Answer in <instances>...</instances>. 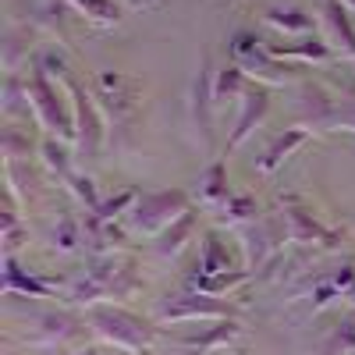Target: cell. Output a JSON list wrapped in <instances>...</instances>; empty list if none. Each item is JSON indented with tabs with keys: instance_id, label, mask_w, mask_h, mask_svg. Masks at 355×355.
I'll return each instance as SVG.
<instances>
[{
	"instance_id": "obj_2",
	"label": "cell",
	"mask_w": 355,
	"mask_h": 355,
	"mask_svg": "<svg viewBox=\"0 0 355 355\" xmlns=\"http://www.w3.org/2000/svg\"><path fill=\"white\" fill-rule=\"evenodd\" d=\"M299 128L320 132H355V82L327 89L320 82H302L299 89Z\"/></svg>"
},
{
	"instance_id": "obj_9",
	"label": "cell",
	"mask_w": 355,
	"mask_h": 355,
	"mask_svg": "<svg viewBox=\"0 0 355 355\" xmlns=\"http://www.w3.org/2000/svg\"><path fill=\"white\" fill-rule=\"evenodd\" d=\"M64 85H68V96H71V110H75V150H78L82 160H96L100 150H103V139H107V121H103L93 93H89L75 75H68Z\"/></svg>"
},
{
	"instance_id": "obj_29",
	"label": "cell",
	"mask_w": 355,
	"mask_h": 355,
	"mask_svg": "<svg viewBox=\"0 0 355 355\" xmlns=\"http://www.w3.org/2000/svg\"><path fill=\"white\" fill-rule=\"evenodd\" d=\"M78 242H85V227L78 224L75 214H64L61 220H57L53 234H50V249H53V252H61V256H68V252L78 249Z\"/></svg>"
},
{
	"instance_id": "obj_17",
	"label": "cell",
	"mask_w": 355,
	"mask_h": 355,
	"mask_svg": "<svg viewBox=\"0 0 355 355\" xmlns=\"http://www.w3.org/2000/svg\"><path fill=\"white\" fill-rule=\"evenodd\" d=\"M277 61L284 64H331L334 61V50L327 46V40H316V36H302L299 43H266Z\"/></svg>"
},
{
	"instance_id": "obj_1",
	"label": "cell",
	"mask_w": 355,
	"mask_h": 355,
	"mask_svg": "<svg viewBox=\"0 0 355 355\" xmlns=\"http://www.w3.org/2000/svg\"><path fill=\"white\" fill-rule=\"evenodd\" d=\"M142 288L139 281V266L135 259H121V256H96L93 270H85L82 281L71 284L68 299L78 306H117L128 302L132 295Z\"/></svg>"
},
{
	"instance_id": "obj_39",
	"label": "cell",
	"mask_w": 355,
	"mask_h": 355,
	"mask_svg": "<svg viewBox=\"0 0 355 355\" xmlns=\"http://www.w3.org/2000/svg\"><path fill=\"white\" fill-rule=\"evenodd\" d=\"M341 4H345L348 11H355V0H341Z\"/></svg>"
},
{
	"instance_id": "obj_34",
	"label": "cell",
	"mask_w": 355,
	"mask_h": 355,
	"mask_svg": "<svg viewBox=\"0 0 355 355\" xmlns=\"http://www.w3.org/2000/svg\"><path fill=\"white\" fill-rule=\"evenodd\" d=\"M28 153H33V139H25L18 128H4V157L18 160V157H28Z\"/></svg>"
},
{
	"instance_id": "obj_19",
	"label": "cell",
	"mask_w": 355,
	"mask_h": 355,
	"mask_svg": "<svg viewBox=\"0 0 355 355\" xmlns=\"http://www.w3.org/2000/svg\"><path fill=\"white\" fill-rule=\"evenodd\" d=\"M234 192L227 189V157H214V164H206V171L199 174V202L220 210Z\"/></svg>"
},
{
	"instance_id": "obj_22",
	"label": "cell",
	"mask_w": 355,
	"mask_h": 355,
	"mask_svg": "<svg viewBox=\"0 0 355 355\" xmlns=\"http://www.w3.org/2000/svg\"><path fill=\"white\" fill-rule=\"evenodd\" d=\"M249 89V75L239 68V64H220L214 71V100H217V110L227 107V103H239Z\"/></svg>"
},
{
	"instance_id": "obj_42",
	"label": "cell",
	"mask_w": 355,
	"mask_h": 355,
	"mask_svg": "<svg viewBox=\"0 0 355 355\" xmlns=\"http://www.w3.org/2000/svg\"><path fill=\"white\" fill-rule=\"evenodd\" d=\"M117 355H128V352H117Z\"/></svg>"
},
{
	"instance_id": "obj_33",
	"label": "cell",
	"mask_w": 355,
	"mask_h": 355,
	"mask_svg": "<svg viewBox=\"0 0 355 355\" xmlns=\"http://www.w3.org/2000/svg\"><path fill=\"white\" fill-rule=\"evenodd\" d=\"M135 199H139V189H125V192H117L114 199H107V202H100V210H96V217L103 220V224H114L117 217L125 220V214L135 206Z\"/></svg>"
},
{
	"instance_id": "obj_37",
	"label": "cell",
	"mask_w": 355,
	"mask_h": 355,
	"mask_svg": "<svg viewBox=\"0 0 355 355\" xmlns=\"http://www.w3.org/2000/svg\"><path fill=\"white\" fill-rule=\"evenodd\" d=\"M50 4H68V0H40V8H50Z\"/></svg>"
},
{
	"instance_id": "obj_27",
	"label": "cell",
	"mask_w": 355,
	"mask_h": 355,
	"mask_svg": "<svg viewBox=\"0 0 355 355\" xmlns=\"http://www.w3.org/2000/svg\"><path fill=\"white\" fill-rule=\"evenodd\" d=\"M217 217H220V224H227V227H249V224H256L263 214H259V202H256L252 196H231L220 210H217Z\"/></svg>"
},
{
	"instance_id": "obj_13",
	"label": "cell",
	"mask_w": 355,
	"mask_h": 355,
	"mask_svg": "<svg viewBox=\"0 0 355 355\" xmlns=\"http://www.w3.org/2000/svg\"><path fill=\"white\" fill-rule=\"evenodd\" d=\"M288 242V231L281 217H259L245 231V256H249V270H263L266 263H274Z\"/></svg>"
},
{
	"instance_id": "obj_6",
	"label": "cell",
	"mask_w": 355,
	"mask_h": 355,
	"mask_svg": "<svg viewBox=\"0 0 355 355\" xmlns=\"http://www.w3.org/2000/svg\"><path fill=\"white\" fill-rule=\"evenodd\" d=\"M192 210V196L185 189H157V192H139L135 206L125 214V227L146 239L164 234L178 217H185Z\"/></svg>"
},
{
	"instance_id": "obj_31",
	"label": "cell",
	"mask_w": 355,
	"mask_h": 355,
	"mask_svg": "<svg viewBox=\"0 0 355 355\" xmlns=\"http://www.w3.org/2000/svg\"><path fill=\"white\" fill-rule=\"evenodd\" d=\"M320 355H355V320H341L320 341Z\"/></svg>"
},
{
	"instance_id": "obj_35",
	"label": "cell",
	"mask_w": 355,
	"mask_h": 355,
	"mask_svg": "<svg viewBox=\"0 0 355 355\" xmlns=\"http://www.w3.org/2000/svg\"><path fill=\"white\" fill-rule=\"evenodd\" d=\"M18 245H21V224H18V214L8 206V210H4V252L15 256Z\"/></svg>"
},
{
	"instance_id": "obj_18",
	"label": "cell",
	"mask_w": 355,
	"mask_h": 355,
	"mask_svg": "<svg viewBox=\"0 0 355 355\" xmlns=\"http://www.w3.org/2000/svg\"><path fill=\"white\" fill-rule=\"evenodd\" d=\"M4 291L8 295H21V299H50V295L57 291V281L21 270V266L15 263V256L4 252Z\"/></svg>"
},
{
	"instance_id": "obj_20",
	"label": "cell",
	"mask_w": 355,
	"mask_h": 355,
	"mask_svg": "<svg viewBox=\"0 0 355 355\" xmlns=\"http://www.w3.org/2000/svg\"><path fill=\"white\" fill-rule=\"evenodd\" d=\"M75 334H78V320L75 316H68V313H43L36 320V334L28 341L40 345V348H53V345L71 341Z\"/></svg>"
},
{
	"instance_id": "obj_28",
	"label": "cell",
	"mask_w": 355,
	"mask_h": 355,
	"mask_svg": "<svg viewBox=\"0 0 355 355\" xmlns=\"http://www.w3.org/2000/svg\"><path fill=\"white\" fill-rule=\"evenodd\" d=\"M224 270H231V252H227V245L217 239V234L210 231L202 239V249H199V274H224Z\"/></svg>"
},
{
	"instance_id": "obj_32",
	"label": "cell",
	"mask_w": 355,
	"mask_h": 355,
	"mask_svg": "<svg viewBox=\"0 0 355 355\" xmlns=\"http://www.w3.org/2000/svg\"><path fill=\"white\" fill-rule=\"evenodd\" d=\"M68 192L85 206V214H96L100 210V196H96V182H93V178H89V174H71L68 178Z\"/></svg>"
},
{
	"instance_id": "obj_25",
	"label": "cell",
	"mask_w": 355,
	"mask_h": 355,
	"mask_svg": "<svg viewBox=\"0 0 355 355\" xmlns=\"http://www.w3.org/2000/svg\"><path fill=\"white\" fill-rule=\"evenodd\" d=\"M33 40H36V28L28 25H11L4 33V71H18L21 61H28V50H33Z\"/></svg>"
},
{
	"instance_id": "obj_24",
	"label": "cell",
	"mask_w": 355,
	"mask_h": 355,
	"mask_svg": "<svg viewBox=\"0 0 355 355\" xmlns=\"http://www.w3.org/2000/svg\"><path fill=\"white\" fill-rule=\"evenodd\" d=\"M192 231H196V210H189L185 217H178L164 234H157V242H153V252L160 256V259H174L178 252H182L185 245H189V239H192Z\"/></svg>"
},
{
	"instance_id": "obj_11",
	"label": "cell",
	"mask_w": 355,
	"mask_h": 355,
	"mask_svg": "<svg viewBox=\"0 0 355 355\" xmlns=\"http://www.w3.org/2000/svg\"><path fill=\"white\" fill-rule=\"evenodd\" d=\"M234 309L220 299H210V295H199V291H185V295H174L167 299L157 313V323H196V320H231Z\"/></svg>"
},
{
	"instance_id": "obj_23",
	"label": "cell",
	"mask_w": 355,
	"mask_h": 355,
	"mask_svg": "<svg viewBox=\"0 0 355 355\" xmlns=\"http://www.w3.org/2000/svg\"><path fill=\"white\" fill-rule=\"evenodd\" d=\"M263 21L281 36H313V15L302 8H266Z\"/></svg>"
},
{
	"instance_id": "obj_21",
	"label": "cell",
	"mask_w": 355,
	"mask_h": 355,
	"mask_svg": "<svg viewBox=\"0 0 355 355\" xmlns=\"http://www.w3.org/2000/svg\"><path fill=\"white\" fill-rule=\"evenodd\" d=\"M256 274L252 270H224V274H196L189 277V291H199V295H210V299H220V295H231L239 291L242 284H249Z\"/></svg>"
},
{
	"instance_id": "obj_14",
	"label": "cell",
	"mask_w": 355,
	"mask_h": 355,
	"mask_svg": "<svg viewBox=\"0 0 355 355\" xmlns=\"http://www.w3.org/2000/svg\"><path fill=\"white\" fill-rule=\"evenodd\" d=\"M320 25H323V40L327 46L348 61H355V21L341 0H323L320 4Z\"/></svg>"
},
{
	"instance_id": "obj_3",
	"label": "cell",
	"mask_w": 355,
	"mask_h": 355,
	"mask_svg": "<svg viewBox=\"0 0 355 355\" xmlns=\"http://www.w3.org/2000/svg\"><path fill=\"white\" fill-rule=\"evenodd\" d=\"M89 327H93V334L110 345L114 352H128V355H146L157 338V327L150 320H142L121 306H93L85 313Z\"/></svg>"
},
{
	"instance_id": "obj_38",
	"label": "cell",
	"mask_w": 355,
	"mask_h": 355,
	"mask_svg": "<svg viewBox=\"0 0 355 355\" xmlns=\"http://www.w3.org/2000/svg\"><path fill=\"white\" fill-rule=\"evenodd\" d=\"M345 299H348V302H352V306H355V284H352V288H348V291H345Z\"/></svg>"
},
{
	"instance_id": "obj_10",
	"label": "cell",
	"mask_w": 355,
	"mask_h": 355,
	"mask_svg": "<svg viewBox=\"0 0 355 355\" xmlns=\"http://www.w3.org/2000/svg\"><path fill=\"white\" fill-rule=\"evenodd\" d=\"M281 220H284L291 245H302V249H338L341 245V231H331L327 224H320L299 196H281Z\"/></svg>"
},
{
	"instance_id": "obj_8",
	"label": "cell",
	"mask_w": 355,
	"mask_h": 355,
	"mask_svg": "<svg viewBox=\"0 0 355 355\" xmlns=\"http://www.w3.org/2000/svg\"><path fill=\"white\" fill-rule=\"evenodd\" d=\"M93 100L107 121V135L114 132H128V125L135 121V100H139V85L132 78H125L121 71H100L93 82Z\"/></svg>"
},
{
	"instance_id": "obj_7",
	"label": "cell",
	"mask_w": 355,
	"mask_h": 355,
	"mask_svg": "<svg viewBox=\"0 0 355 355\" xmlns=\"http://www.w3.org/2000/svg\"><path fill=\"white\" fill-rule=\"evenodd\" d=\"M227 50H231V61L239 64L252 82H259V85H270L274 89V85H295V82H299L295 64L277 61V57L266 50V43L256 33H249V28H239V33L231 36Z\"/></svg>"
},
{
	"instance_id": "obj_40",
	"label": "cell",
	"mask_w": 355,
	"mask_h": 355,
	"mask_svg": "<svg viewBox=\"0 0 355 355\" xmlns=\"http://www.w3.org/2000/svg\"><path fill=\"white\" fill-rule=\"evenodd\" d=\"M78 355H96V348H85V352H78Z\"/></svg>"
},
{
	"instance_id": "obj_26",
	"label": "cell",
	"mask_w": 355,
	"mask_h": 355,
	"mask_svg": "<svg viewBox=\"0 0 355 355\" xmlns=\"http://www.w3.org/2000/svg\"><path fill=\"white\" fill-rule=\"evenodd\" d=\"M68 8L75 15H82L85 21H96V25H107V28H114L125 18V8L117 4V0H68Z\"/></svg>"
},
{
	"instance_id": "obj_5",
	"label": "cell",
	"mask_w": 355,
	"mask_h": 355,
	"mask_svg": "<svg viewBox=\"0 0 355 355\" xmlns=\"http://www.w3.org/2000/svg\"><path fill=\"white\" fill-rule=\"evenodd\" d=\"M214 57L210 50H202L192 85H189V100H185V117H189V132L196 139V146L202 153H214L217 150V100H214Z\"/></svg>"
},
{
	"instance_id": "obj_15",
	"label": "cell",
	"mask_w": 355,
	"mask_h": 355,
	"mask_svg": "<svg viewBox=\"0 0 355 355\" xmlns=\"http://www.w3.org/2000/svg\"><path fill=\"white\" fill-rule=\"evenodd\" d=\"M239 338H242V323L231 316V320H214V327H206L202 334L182 338V341H178V348H182L185 355H210V352L231 348Z\"/></svg>"
},
{
	"instance_id": "obj_12",
	"label": "cell",
	"mask_w": 355,
	"mask_h": 355,
	"mask_svg": "<svg viewBox=\"0 0 355 355\" xmlns=\"http://www.w3.org/2000/svg\"><path fill=\"white\" fill-rule=\"evenodd\" d=\"M270 114V85H259V82H249L245 89V96L239 100V114H234V121H231V135L224 142V153L220 157H231L239 146L263 125V117Z\"/></svg>"
},
{
	"instance_id": "obj_30",
	"label": "cell",
	"mask_w": 355,
	"mask_h": 355,
	"mask_svg": "<svg viewBox=\"0 0 355 355\" xmlns=\"http://www.w3.org/2000/svg\"><path fill=\"white\" fill-rule=\"evenodd\" d=\"M40 157H43V167H46L50 174H57L61 182H68V178L75 174V171H71V153H68V142H61V139H43V146H40Z\"/></svg>"
},
{
	"instance_id": "obj_36",
	"label": "cell",
	"mask_w": 355,
	"mask_h": 355,
	"mask_svg": "<svg viewBox=\"0 0 355 355\" xmlns=\"http://www.w3.org/2000/svg\"><path fill=\"white\" fill-rule=\"evenodd\" d=\"M331 281H334V288H338V291L345 295V291H348V288L355 284V266H352V263H345V266H338V270L331 274Z\"/></svg>"
},
{
	"instance_id": "obj_4",
	"label": "cell",
	"mask_w": 355,
	"mask_h": 355,
	"mask_svg": "<svg viewBox=\"0 0 355 355\" xmlns=\"http://www.w3.org/2000/svg\"><path fill=\"white\" fill-rule=\"evenodd\" d=\"M28 85V107H33L36 125L46 132V139H61V142H75V110L71 100H64L57 93V85L50 82V75L43 71V64L33 57V68L25 75Z\"/></svg>"
},
{
	"instance_id": "obj_16",
	"label": "cell",
	"mask_w": 355,
	"mask_h": 355,
	"mask_svg": "<svg viewBox=\"0 0 355 355\" xmlns=\"http://www.w3.org/2000/svg\"><path fill=\"white\" fill-rule=\"evenodd\" d=\"M313 139V132L309 128H299V125H295V128H284L270 146H266V150L252 160V167H256V174H263V178H270L277 167H284V160L295 153V150H302V146Z\"/></svg>"
},
{
	"instance_id": "obj_41",
	"label": "cell",
	"mask_w": 355,
	"mask_h": 355,
	"mask_svg": "<svg viewBox=\"0 0 355 355\" xmlns=\"http://www.w3.org/2000/svg\"><path fill=\"white\" fill-rule=\"evenodd\" d=\"M234 355H249V352H245V348H239V352H234Z\"/></svg>"
}]
</instances>
